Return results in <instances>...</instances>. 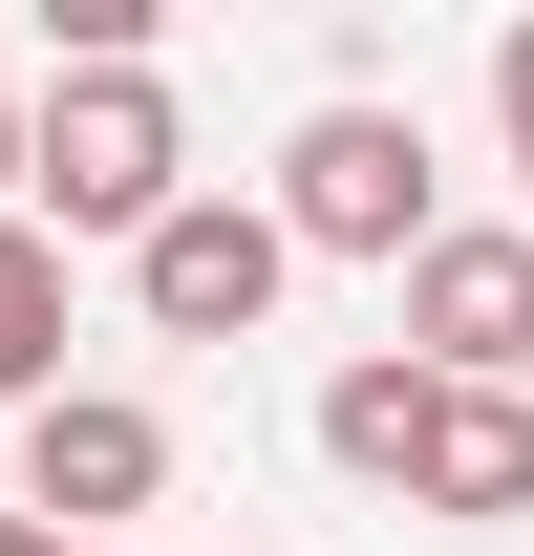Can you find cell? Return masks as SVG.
<instances>
[{"label":"cell","instance_id":"obj_1","mask_svg":"<svg viewBox=\"0 0 534 556\" xmlns=\"http://www.w3.org/2000/svg\"><path fill=\"white\" fill-rule=\"evenodd\" d=\"M22 214H43V236H171V214H193L171 86L150 65H65L43 108H22Z\"/></svg>","mask_w":534,"mask_h":556},{"label":"cell","instance_id":"obj_2","mask_svg":"<svg viewBox=\"0 0 534 556\" xmlns=\"http://www.w3.org/2000/svg\"><path fill=\"white\" fill-rule=\"evenodd\" d=\"M278 236L406 278L428 236H449V214H428V129H406V108H300V150H278Z\"/></svg>","mask_w":534,"mask_h":556},{"label":"cell","instance_id":"obj_3","mask_svg":"<svg viewBox=\"0 0 534 556\" xmlns=\"http://www.w3.org/2000/svg\"><path fill=\"white\" fill-rule=\"evenodd\" d=\"M278 278H300L278 193H193L171 236H129V300H150V343H257V321H278Z\"/></svg>","mask_w":534,"mask_h":556},{"label":"cell","instance_id":"obj_4","mask_svg":"<svg viewBox=\"0 0 534 556\" xmlns=\"http://www.w3.org/2000/svg\"><path fill=\"white\" fill-rule=\"evenodd\" d=\"M406 364H428V386H534V214L513 236L470 214V236L406 257Z\"/></svg>","mask_w":534,"mask_h":556},{"label":"cell","instance_id":"obj_5","mask_svg":"<svg viewBox=\"0 0 534 556\" xmlns=\"http://www.w3.org/2000/svg\"><path fill=\"white\" fill-rule=\"evenodd\" d=\"M150 492H171V428H150L129 386H65V407H22V514H43L65 556H107Z\"/></svg>","mask_w":534,"mask_h":556},{"label":"cell","instance_id":"obj_6","mask_svg":"<svg viewBox=\"0 0 534 556\" xmlns=\"http://www.w3.org/2000/svg\"><path fill=\"white\" fill-rule=\"evenodd\" d=\"M428 428H449V386H428L406 343H364V364L321 386V471H364V492H428Z\"/></svg>","mask_w":534,"mask_h":556},{"label":"cell","instance_id":"obj_7","mask_svg":"<svg viewBox=\"0 0 534 556\" xmlns=\"http://www.w3.org/2000/svg\"><path fill=\"white\" fill-rule=\"evenodd\" d=\"M406 514H470V535H492V514H534V386H449V428H428V492H406Z\"/></svg>","mask_w":534,"mask_h":556},{"label":"cell","instance_id":"obj_8","mask_svg":"<svg viewBox=\"0 0 534 556\" xmlns=\"http://www.w3.org/2000/svg\"><path fill=\"white\" fill-rule=\"evenodd\" d=\"M65 407V236L43 214H0V428Z\"/></svg>","mask_w":534,"mask_h":556},{"label":"cell","instance_id":"obj_9","mask_svg":"<svg viewBox=\"0 0 534 556\" xmlns=\"http://www.w3.org/2000/svg\"><path fill=\"white\" fill-rule=\"evenodd\" d=\"M492 129H513V193H534V22L492 43Z\"/></svg>","mask_w":534,"mask_h":556},{"label":"cell","instance_id":"obj_10","mask_svg":"<svg viewBox=\"0 0 534 556\" xmlns=\"http://www.w3.org/2000/svg\"><path fill=\"white\" fill-rule=\"evenodd\" d=\"M0 193H22V86H0Z\"/></svg>","mask_w":534,"mask_h":556},{"label":"cell","instance_id":"obj_11","mask_svg":"<svg viewBox=\"0 0 534 556\" xmlns=\"http://www.w3.org/2000/svg\"><path fill=\"white\" fill-rule=\"evenodd\" d=\"M0 556H65V535H43V514H0Z\"/></svg>","mask_w":534,"mask_h":556}]
</instances>
